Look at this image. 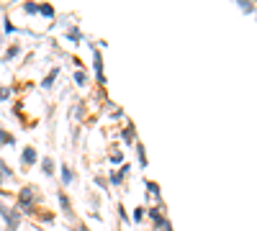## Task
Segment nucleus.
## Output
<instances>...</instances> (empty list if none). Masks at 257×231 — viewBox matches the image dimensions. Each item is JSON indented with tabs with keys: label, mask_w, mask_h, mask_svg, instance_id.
Returning a JSON list of instances; mask_svg holds the SVG:
<instances>
[{
	"label": "nucleus",
	"mask_w": 257,
	"mask_h": 231,
	"mask_svg": "<svg viewBox=\"0 0 257 231\" xmlns=\"http://www.w3.org/2000/svg\"><path fill=\"white\" fill-rule=\"evenodd\" d=\"M31 198H34V193H31V187H24V193H21V203H24V208H29Z\"/></svg>",
	"instance_id": "1"
},
{
	"label": "nucleus",
	"mask_w": 257,
	"mask_h": 231,
	"mask_svg": "<svg viewBox=\"0 0 257 231\" xmlns=\"http://www.w3.org/2000/svg\"><path fill=\"white\" fill-rule=\"evenodd\" d=\"M24 159H26V162L31 164V162L36 159V154H34V149H26V152H24Z\"/></svg>",
	"instance_id": "2"
},
{
	"label": "nucleus",
	"mask_w": 257,
	"mask_h": 231,
	"mask_svg": "<svg viewBox=\"0 0 257 231\" xmlns=\"http://www.w3.org/2000/svg\"><path fill=\"white\" fill-rule=\"evenodd\" d=\"M52 170H54V167H52V159H44V172L52 175Z\"/></svg>",
	"instance_id": "3"
},
{
	"label": "nucleus",
	"mask_w": 257,
	"mask_h": 231,
	"mask_svg": "<svg viewBox=\"0 0 257 231\" xmlns=\"http://www.w3.org/2000/svg\"><path fill=\"white\" fill-rule=\"evenodd\" d=\"M54 77H57V72H52V75L44 80V88H49V85H52V80H54Z\"/></svg>",
	"instance_id": "4"
},
{
	"label": "nucleus",
	"mask_w": 257,
	"mask_h": 231,
	"mask_svg": "<svg viewBox=\"0 0 257 231\" xmlns=\"http://www.w3.org/2000/svg\"><path fill=\"white\" fill-rule=\"evenodd\" d=\"M8 93H11L8 88H0V100H3V98H8Z\"/></svg>",
	"instance_id": "5"
}]
</instances>
